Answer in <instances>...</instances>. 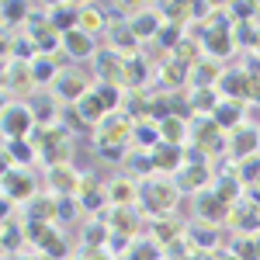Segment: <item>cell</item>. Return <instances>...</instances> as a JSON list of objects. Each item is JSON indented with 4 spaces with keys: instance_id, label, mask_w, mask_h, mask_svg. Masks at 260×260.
Masks as SVG:
<instances>
[{
    "instance_id": "cell-1",
    "label": "cell",
    "mask_w": 260,
    "mask_h": 260,
    "mask_svg": "<svg viewBox=\"0 0 260 260\" xmlns=\"http://www.w3.org/2000/svg\"><path fill=\"white\" fill-rule=\"evenodd\" d=\"M177 201H180V187L174 184V177L156 174V177H149V180L139 184V205H142V212H146L149 219L170 215V212L177 208Z\"/></svg>"
},
{
    "instance_id": "cell-2",
    "label": "cell",
    "mask_w": 260,
    "mask_h": 260,
    "mask_svg": "<svg viewBox=\"0 0 260 260\" xmlns=\"http://www.w3.org/2000/svg\"><path fill=\"white\" fill-rule=\"evenodd\" d=\"M28 142L35 146L39 163H45V170H49V167H59V163H70L73 146H70V132H66L62 125H56V128H35Z\"/></svg>"
},
{
    "instance_id": "cell-3",
    "label": "cell",
    "mask_w": 260,
    "mask_h": 260,
    "mask_svg": "<svg viewBox=\"0 0 260 260\" xmlns=\"http://www.w3.org/2000/svg\"><path fill=\"white\" fill-rule=\"evenodd\" d=\"M132 128H136V118L128 111H111L94 128V149H125L132 142Z\"/></svg>"
},
{
    "instance_id": "cell-4",
    "label": "cell",
    "mask_w": 260,
    "mask_h": 260,
    "mask_svg": "<svg viewBox=\"0 0 260 260\" xmlns=\"http://www.w3.org/2000/svg\"><path fill=\"white\" fill-rule=\"evenodd\" d=\"M35 77H31V62L24 59H4V94L11 101H31L35 98Z\"/></svg>"
},
{
    "instance_id": "cell-5",
    "label": "cell",
    "mask_w": 260,
    "mask_h": 260,
    "mask_svg": "<svg viewBox=\"0 0 260 260\" xmlns=\"http://www.w3.org/2000/svg\"><path fill=\"white\" fill-rule=\"evenodd\" d=\"M39 194V184L31 177V170H21V167H4V201L11 205H28V201Z\"/></svg>"
},
{
    "instance_id": "cell-6",
    "label": "cell",
    "mask_w": 260,
    "mask_h": 260,
    "mask_svg": "<svg viewBox=\"0 0 260 260\" xmlns=\"http://www.w3.org/2000/svg\"><path fill=\"white\" fill-rule=\"evenodd\" d=\"M94 90V83H90V77L83 73V70H77V66H70V70H62L59 80H56V87H52V94L66 104V108H73V104H80L87 94Z\"/></svg>"
},
{
    "instance_id": "cell-7",
    "label": "cell",
    "mask_w": 260,
    "mask_h": 260,
    "mask_svg": "<svg viewBox=\"0 0 260 260\" xmlns=\"http://www.w3.org/2000/svg\"><path fill=\"white\" fill-rule=\"evenodd\" d=\"M35 115L28 108V101H11L4 108V139H31L35 132Z\"/></svg>"
},
{
    "instance_id": "cell-8",
    "label": "cell",
    "mask_w": 260,
    "mask_h": 260,
    "mask_svg": "<svg viewBox=\"0 0 260 260\" xmlns=\"http://www.w3.org/2000/svg\"><path fill=\"white\" fill-rule=\"evenodd\" d=\"M80 180H83V174L73 163H59V167H49V170H45V187H49L56 198H77Z\"/></svg>"
},
{
    "instance_id": "cell-9",
    "label": "cell",
    "mask_w": 260,
    "mask_h": 260,
    "mask_svg": "<svg viewBox=\"0 0 260 260\" xmlns=\"http://www.w3.org/2000/svg\"><path fill=\"white\" fill-rule=\"evenodd\" d=\"M194 215H198V222H208V225H225L229 222V215H233V205H225V201L208 187V191H201V194H194Z\"/></svg>"
},
{
    "instance_id": "cell-10",
    "label": "cell",
    "mask_w": 260,
    "mask_h": 260,
    "mask_svg": "<svg viewBox=\"0 0 260 260\" xmlns=\"http://www.w3.org/2000/svg\"><path fill=\"white\" fill-rule=\"evenodd\" d=\"M98 42H94V35H87L83 28H73V31H66L62 35V56L73 62H83V59H98Z\"/></svg>"
},
{
    "instance_id": "cell-11",
    "label": "cell",
    "mask_w": 260,
    "mask_h": 260,
    "mask_svg": "<svg viewBox=\"0 0 260 260\" xmlns=\"http://www.w3.org/2000/svg\"><path fill=\"white\" fill-rule=\"evenodd\" d=\"M174 184L180 187V194H184V191L201 194V191L212 187V167H208V163H184L177 174H174Z\"/></svg>"
},
{
    "instance_id": "cell-12",
    "label": "cell",
    "mask_w": 260,
    "mask_h": 260,
    "mask_svg": "<svg viewBox=\"0 0 260 260\" xmlns=\"http://www.w3.org/2000/svg\"><path fill=\"white\" fill-rule=\"evenodd\" d=\"M28 108H31V115H35V125L39 128H56L62 125V104L56 94H35V98L28 101Z\"/></svg>"
},
{
    "instance_id": "cell-13",
    "label": "cell",
    "mask_w": 260,
    "mask_h": 260,
    "mask_svg": "<svg viewBox=\"0 0 260 260\" xmlns=\"http://www.w3.org/2000/svg\"><path fill=\"white\" fill-rule=\"evenodd\" d=\"M108 198H111V208H136L139 205V180L121 174V177H111L108 184Z\"/></svg>"
},
{
    "instance_id": "cell-14",
    "label": "cell",
    "mask_w": 260,
    "mask_h": 260,
    "mask_svg": "<svg viewBox=\"0 0 260 260\" xmlns=\"http://www.w3.org/2000/svg\"><path fill=\"white\" fill-rule=\"evenodd\" d=\"M257 146H260V128H250L246 121H243L236 132H229V156L236 163L250 160V156L257 153Z\"/></svg>"
},
{
    "instance_id": "cell-15",
    "label": "cell",
    "mask_w": 260,
    "mask_h": 260,
    "mask_svg": "<svg viewBox=\"0 0 260 260\" xmlns=\"http://www.w3.org/2000/svg\"><path fill=\"white\" fill-rule=\"evenodd\" d=\"M80 14H83V4H45V18L59 35L80 28Z\"/></svg>"
},
{
    "instance_id": "cell-16",
    "label": "cell",
    "mask_w": 260,
    "mask_h": 260,
    "mask_svg": "<svg viewBox=\"0 0 260 260\" xmlns=\"http://www.w3.org/2000/svg\"><path fill=\"white\" fill-rule=\"evenodd\" d=\"M104 219H108L115 236H125V240L136 243V236H139V229H142V215L136 208H111V212H104Z\"/></svg>"
},
{
    "instance_id": "cell-17",
    "label": "cell",
    "mask_w": 260,
    "mask_h": 260,
    "mask_svg": "<svg viewBox=\"0 0 260 260\" xmlns=\"http://www.w3.org/2000/svg\"><path fill=\"white\" fill-rule=\"evenodd\" d=\"M184 233H187V225H180L174 215H163V219H149V240L156 243V246H167V243H184Z\"/></svg>"
},
{
    "instance_id": "cell-18",
    "label": "cell",
    "mask_w": 260,
    "mask_h": 260,
    "mask_svg": "<svg viewBox=\"0 0 260 260\" xmlns=\"http://www.w3.org/2000/svg\"><path fill=\"white\" fill-rule=\"evenodd\" d=\"M153 163H156V174L174 177L180 167L187 163V153H184V146H167V142H160V146L153 149Z\"/></svg>"
},
{
    "instance_id": "cell-19",
    "label": "cell",
    "mask_w": 260,
    "mask_h": 260,
    "mask_svg": "<svg viewBox=\"0 0 260 260\" xmlns=\"http://www.w3.org/2000/svg\"><path fill=\"white\" fill-rule=\"evenodd\" d=\"M128 28L136 31L139 42H156V35H160V28H163V18H160L156 7H142L139 14L128 21Z\"/></svg>"
},
{
    "instance_id": "cell-20",
    "label": "cell",
    "mask_w": 260,
    "mask_h": 260,
    "mask_svg": "<svg viewBox=\"0 0 260 260\" xmlns=\"http://www.w3.org/2000/svg\"><path fill=\"white\" fill-rule=\"evenodd\" d=\"M56 208H59V198L52 191H45V194L39 191L24 205V222H56Z\"/></svg>"
},
{
    "instance_id": "cell-21",
    "label": "cell",
    "mask_w": 260,
    "mask_h": 260,
    "mask_svg": "<svg viewBox=\"0 0 260 260\" xmlns=\"http://www.w3.org/2000/svg\"><path fill=\"white\" fill-rule=\"evenodd\" d=\"M250 73L246 70H225L219 80V94H225V101H246L250 98Z\"/></svg>"
},
{
    "instance_id": "cell-22",
    "label": "cell",
    "mask_w": 260,
    "mask_h": 260,
    "mask_svg": "<svg viewBox=\"0 0 260 260\" xmlns=\"http://www.w3.org/2000/svg\"><path fill=\"white\" fill-rule=\"evenodd\" d=\"M160 142H163V136H160V121L156 118H139L136 121V128H132V146H136V149L153 153Z\"/></svg>"
},
{
    "instance_id": "cell-23",
    "label": "cell",
    "mask_w": 260,
    "mask_h": 260,
    "mask_svg": "<svg viewBox=\"0 0 260 260\" xmlns=\"http://www.w3.org/2000/svg\"><path fill=\"white\" fill-rule=\"evenodd\" d=\"M59 73H62L59 56H35V59H31V77H35V87H39V90L56 87Z\"/></svg>"
},
{
    "instance_id": "cell-24",
    "label": "cell",
    "mask_w": 260,
    "mask_h": 260,
    "mask_svg": "<svg viewBox=\"0 0 260 260\" xmlns=\"http://www.w3.org/2000/svg\"><path fill=\"white\" fill-rule=\"evenodd\" d=\"M4 160H7V167L28 170L31 163L39 160V153H35V146H31L28 139H7L4 142Z\"/></svg>"
},
{
    "instance_id": "cell-25",
    "label": "cell",
    "mask_w": 260,
    "mask_h": 260,
    "mask_svg": "<svg viewBox=\"0 0 260 260\" xmlns=\"http://www.w3.org/2000/svg\"><path fill=\"white\" fill-rule=\"evenodd\" d=\"M187 80H191V66L177 62L174 56H170V59H163V66H160V83H163V90H167V94L180 90Z\"/></svg>"
},
{
    "instance_id": "cell-26",
    "label": "cell",
    "mask_w": 260,
    "mask_h": 260,
    "mask_svg": "<svg viewBox=\"0 0 260 260\" xmlns=\"http://www.w3.org/2000/svg\"><path fill=\"white\" fill-rule=\"evenodd\" d=\"M160 136L167 146H187L191 142V125L184 115H170V118L160 121Z\"/></svg>"
},
{
    "instance_id": "cell-27",
    "label": "cell",
    "mask_w": 260,
    "mask_h": 260,
    "mask_svg": "<svg viewBox=\"0 0 260 260\" xmlns=\"http://www.w3.org/2000/svg\"><path fill=\"white\" fill-rule=\"evenodd\" d=\"M80 28L87 31V35H94V39H98L101 31H108V28H111V18H108V7H101V4H83Z\"/></svg>"
},
{
    "instance_id": "cell-28",
    "label": "cell",
    "mask_w": 260,
    "mask_h": 260,
    "mask_svg": "<svg viewBox=\"0 0 260 260\" xmlns=\"http://www.w3.org/2000/svg\"><path fill=\"white\" fill-rule=\"evenodd\" d=\"M108 39H111L108 49H115L121 56H139V39H136V31L128 24H111L108 28Z\"/></svg>"
},
{
    "instance_id": "cell-29",
    "label": "cell",
    "mask_w": 260,
    "mask_h": 260,
    "mask_svg": "<svg viewBox=\"0 0 260 260\" xmlns=\"http://www.w3.org/2000/svg\"><path fill=\"white\" fill-rule=\"evenodd\" d=\"M222 80V62L219 59H205L198 62V66H191V83H194V90H201V87H219Z\"/></svg>"
},
{
    "instance_id": "cell-30",
    "label": "cell",
    "mask_w": 260,
    "mask_h": 260,
    "mask_svg": "<svg viewBox=\"0 0 260 260\" xmlns=\"http://www.w3.org/2000/svg\"><path fill=\"white\" fill-rule=\"evenodd\" d=\"M73 108L80 111V118L87 121L90 128H98L101 121H104V118H108V115H111V111L104 108V101H101V94H98V90H90V94H87V98H83L80 104H73Z\"/></svg>"
},
{
    "instance_id": "cell-31",
    "label": "cell",
    "mask_w": 260,
    "mask_h": 260,
    "mask_svg": "<svg viewBox=\"0 0 260 260\" xmlns=\"http://www.w3.org/2000/svg\"><path fill=\"white\" fill-rule=\"evenodd\" d=\"M163 24H174V28H187L194 21V4H156Z\"/></svg>"
},
{
    "instance_id": "cell-32",
    "label": "cell",
    "mask_w": 260,
    "mask_h": 260,
    "mask_svg": "<svg viewBox=\"0 0 260 260\" xmlns=\"http://www.w3.org/2000/svg\"><path fill=\"white\" fill-rule=\"evenodd\" d=\"M108 240H111V225L104 215H94L83 222V246H108Z\"/></svg>"
},
{
    "instance_id": "cell-33",
    "label": "cell",
    "mask_w": 260,
    "mask_h": 260,
    "mask_svg": "<svg viewBox=\"0 0 260 260\" xmlns=\"http://www.w3.org/2000/svg\"><path fill=\"white\" fill-rule=\"evenodd\" d=\"M146 73H149V62L139 56H128L125 59V80H121V87L125 90H142V80H146Z\"/></svg>"
},
{
    "instance_id": "cell-34",
    "label": "cell",
    "mask_w": 260,
    "mask_h": 260,
    "mask_svg": "<svg viewBox=\"0 0 260 260\" xmlns=\"http://www.w3.org/2000/svg\"><path fill=\"white\" fill-rule=\"evenodd\" d=\"M128 177H136L142 184V180L156 177V163H153V153H142V149H136L132 156H128Z\"/></svg>"
},
{
    "instance_id": "cell-35",
    "label": "cell",
    "mask_w": 260,
    "mask_h": 260,
    "mask_svg": "<svg viewBox=\"0 0 260 260\" xmlns=\"http://www.w3.org/2000/svg\"><path fill=\"white\" fill-rule=\"evenodd\" d=\"M4 24L7 28H18V24H24L28 28V21H31V14H35V7H28V4H21V0H11V4H4Z\"/></svg>"
},
{
    "instance_id": "cell-36",
    "label": "cell",
    "mask_w": 260,
    "mask_h": 260,
    "mask_svg": "<svg viewBox=\"0 0 260 260\" xmlns=\"http://www.w3.org/2000/svg\"><path fill=\"white\" fill-rule=\"evenodd\" d=\"M80 215H87L83 212V205L77 198H59V208H56V222H62V225H73V222L80 219Z\"/></svg>"
},
{
    "instance_id": "cell-37",
    "label": "cell",
    "mask_w": 260,
    "mask_h": 260,
    "mask_svg": "<svg viewBox=\"0 0 260 260\" xmlns=\"http://www.w3.org/2000/svg\"><path fill=\"white\" fill-rule=\"evenodd\" d=\"M62 128L66 132H90V125L80 118V111L77 108H66V104H62Z\"/></svg>"
},
{
    "instance_id": "cell-38",
    "label": "cell",
    "mask_w": 260,
    "mask_h": 260,
    "mask_svg": "<svg viewBox=\"0 0 260 260\" xmlns=\"http://www.w3.org/2000/svg\"><path fill=\"white\" fill-rule=\"evenodd\" d=\"M80 257H83V260H115L108 250H104V246H83Z\"/></svg>"
},
{
    "instance_id": "cell-39",
    "label": "cell",
    "mask_w": 260,
    "mask_h": 260,
    "mask_svg": "<svg viewBox=\"0 0 260 260\" xmlns=\"http://www.w3.org/2000/svg\"><path fill=\"white\" fill-rule=\"evenodd\" d=\"M246 101L260 104V77H253V80H250V98H246Z\"/></svg>"
}]
</instances>
